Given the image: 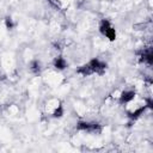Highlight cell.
<instances>
[{
	"mask_svg": "<svg viewBox=\"0 0 153 153\" xmlns=\"http://www.w3.org/2000/svg\"><path fill=\"white\" fill-rule=\"evenodd\" d=\"M100 31L109 38V39H115V37H116V32H115V29L109 24V22L108 20H104L103 23H102V25H100Z\"/></svg>",
	"mask_w": 153,
	"mask_h": 153,
	"instance_id": "cell-1",
	"label": "cell"
},
{
	"mask_svg": "<svg viewBox=\"0 0 153 153\" xmlns=\"http://www.w3.org/2000/svg\"><path fill=\"white\" fill-rule=\"evenodd\" d=\"M55 66H56V68L62 69V68H65V67H66V62H65L62 59H57V60L55 61Z\"/></svg>",
	"mask_w": 153,
	"mask_h": 153,
	"instance_id": "cell-2",
	"label": "cell"
}]
</instances>
